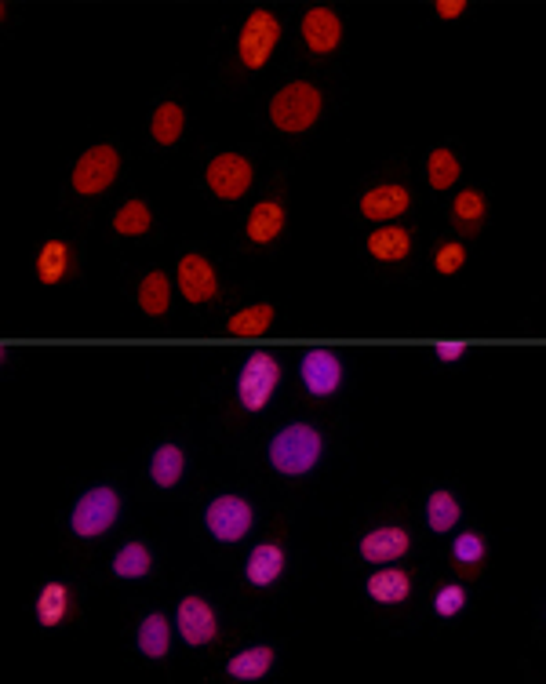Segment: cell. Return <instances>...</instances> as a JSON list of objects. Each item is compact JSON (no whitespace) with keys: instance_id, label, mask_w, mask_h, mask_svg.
Returning <instances> with one entry per match:
<instances>
[{"instance_id":"cell-16","label":"cell","mask_w":546,"mask_h":684,"mask_svg":"<svg viewBox=\"0 0 546 684\" xmlns=\"http://www.w3.org/2000/svg\"><path fill=\"white\" fill-rule=\"evenodd\" d=\"M244 230H248V241L273 244L277 237H281V230H284V208H281V204H273V201L255 204Z\"/></svg>"},{"instance_id":"cell-19","label":"cell","mask_w":546,"mask_h":684,"mask_svg":"<svg viewBox=\"0 0 546 684\" xmlns=\"http://www.w3.org/2000/svg\"><path fill=\"white\" fill-rule=\"evenodd\" d=\"M66 612H70V586L48 583L41 590V597H37V623L55 630V626L66 619Z\"/></svg>"},{"instance_id":"cell-5","label":"cell","mask_w":546,"mask_h":684,"mask_svg":"<svg viewBox=\"0 0 546 684\" xmlns=\"http://www.w3.org/2000/svg\"><path fill=\"white\" fill-rule=\"evenodd\" d=\"M277 383H281V364L263 350L252 353L241 368V379H237V397H241L244 412H263Z\"/></svg>"},{"instance_id":"cell-36","label":"cell","mask_w":546,"mask_h":684,"mask_svg":"<svg viewBox=\"0 0 546 684\" xmlns=\"http://www.w3.org/2000/svg\"><path fill=\"white\" fill-rule=\"evenodd\" d=\"M463 11H466V0H441V4H437V15H441V19H459Z\"/></svg>"},{"instance_id":"cell-26","label":"cell","mask_w":546,"mask_h":684,"mask_svg":"<svg viewBox=\"0 0 546 684\" xmlns=\"http://www.w3.org/2000/svg\"><path fill=\"white\" fill-rule=\"evenodd\" d=\"M270 324H273V306H270V302H259V306H248V310L233 313V317H230V335L252 339V335H263Z\"/></svg>"},{"instance_id":"cell-35","label":"cell","mask_w":546,"mask_h":684,"mask_svg":"<svg viewBox=\"0 0 546 684\" xmlns=\"http://www.w3.org/2000/svg\"><path fill=\"white\" fill-rule=\"evenodd\" d=\"M463 353H466V346H463V342H441V346H437V361L452 364V361H459Z\"/></svg>"},{"instance_id":"cell-3","label":"cell","mask_w":546,"mask_h":684,"mask_svg":"<svg viewBox=\"0 0 546 684\" xmlns=\"http://www.w3.org/2000/svg\"><path fill=\"white\" fill-rule=\"evenodd\" d=\"M117 517H121V495L106 488V484H99V488L84 492L81 503L73 506L70 524L81 539H99V535H106L117 524Z\"/></svg>"},{"instance_id":"cell-32","label":"cell","mask_w":546,"mask_h":684,"mask_svg":"<svg viewBox=\"0 0 546 684\" xmlns=\"http://www.w3.org/2000/svg\"><path fill=\"white\" fill-rule=\"evenodd\" d=\"M452 554H455V564H459V568H477V564L485 561V539L474 532L459 535L452 546Z\"/></svg>"},{"instance_id":"cell-17","label":"cell","mask_w":546,"mask_h":684,"mask_svg":"<svg viewBox=\"0 0 546 684\" xmlns=\"http://www.w3.org/2000/svg\"><path fill=\"white\" fill-rule=\"evenodd\" d=\"M368 252L379 262H401L412 252V233L401 230V226H383L368 237Z\"/></svg>"},{"instance_id":"cell-9","label":"cell","mask_w":546,"mask_h":684,"mask_svg":"<svg viewBox=\"0 0 546 684\" xmlns=\"http://www.w3.org/2000/svg\"><path fill=\"white\" fill-rule=\"evenodd\" d=\"M303 386L310 390V397H332L343 383V364L332 350H310L299 364Z\"/></svg>"},{"instance_id":"cell-13","label":"cell","mask_w":546,"mask_h":684,"mask_svg":"<svg viewBox=\"0 0 546 684\" xmlns=\"http://www.w3.org/2000/svg\"><path fill=\"white\" fill-rule=\"evenodd\" d=\"M408 204H412V197H408L405 186H375L361 197V215L372 222H390L397 215H405Z\"/></svg>"},{"instance_id":"cell-4","label":"cell","mask_w":546,"mask_h":684,"mask_svg":"<svg viewBox=\"0 0 546 684\" xmlns=\"http://www.w3.org/2000/svg\"><path fill=\"white\" fill-rule=\"evenodd\" d=\"M281 41V22L277 15L266 8L252 11L248 22H244L241 37H237V55H241L244 70H263L266 62H270L273 48Z\"/></svg>"},{"instance_id":"cell-14","label":"cell","mask_w":546,"mask_h":684,"mask_svg":"<svg viewBox=\"0 0 546 684\" xmlns=\"http://www.w3.org/2000/svg\"><path fill=\"white\" fill-rule=\"evenodd\" d=\"M408 554V532L405 528H375L361 539V557L372 564H390Z\"/></svg>"},{"instance_id":"cell-8","label":"cell","mask_w":546,"mask_h":684,"mask_svg":"<svg viewBox=\"0 0 546 684\" xmlns=\"http://www.w3.org/2000/svg\"><path fill=\"white\" fill-rule=\"evenodd\" d=\"M252 164L244 161L241 153H223V157H215L204 171V179L212 186L215 197H223V201H241L248 186H252Z\"/></svg>"},{"instance_id":"cell-21","label":"cell","mask_w":546,"mask_h":684,"mask_svg":"<svg viewBox=\"0 0 546 684\" xmlns=\"http://www.w3.org/2000/svg\"><path fill=\"white\" fill-rule=\"evenodd\" d=\"M412 590L405 572H397V568H383V572H375L368 579V597L379 604H401Z\"/></svg>"},{"instance_id":"cell-1","label":"cell","mask_w":546,"mask_h":684,"mask_svg":"<svg viewBox=\"0 0 546 684\" xmlns=\"http://www.w3.org/2000/svg\"><path fill=\"white\" fill-rule=\"evenodd\" d=\"M321 459V433L306 423L284 426L270 441V463L284 477H303L310 473Z\"/></svg>"},{"instance_id":"cell-28","label":"cell","mask_w":546,"mask_h":684,"mask_svg":"<svg viewBox=\"0 0 546 684\" xmlns=\"http://www.w3.org/2000/svg\"><path fill=\"white\" fill-rule=\"evenodd\" d=\"M168 299H172V292H168V277H164V273H146V277H142V284H139L142 313L161 317V313H168Z\"/></svg>"},{"instance_id":"cell-25","label":"cell","mask_w":546,"mask_h":684,"mask_svg":"<svg viewBox=\"0 0 546 684\" xmlns=\"http://www.w3.org/2000/svg\"><path fill=\"white\" fill-rule=\"evenodd\" d=\"M150 568H153V557L142 543L121 546V554L113 557V575L117 579H142V575H150Z\"/></svg>"},{"instance_id":"cell-20","label":"cell","mask_w":546,"mask_h":684,"mask_svg":"<svg viewBox=\"0 0 546 684\" xmlns=\"http://www.w3.org/2000/svg\"><path fill=\"white\" fill-rule=\"evenodd\" d=\"M182 470H186V455H182V448H175V444H164V448H157L150 459V477L157 488H175L182 477Z\"/></svg>"},{"instance_id":"cell-11","label":"cell","mask_w":546,"mask_h":684,"mask_svg":"<svg viewBox=\"0 0 546 684\" xmlns=\"http://www.w3.org/2000/svg\"><path fill=\"white\" fill-rule=\"evenodd\" d=\"M215 630H219V623H215L212 604L204 601V597H182V601H179V634H182V641L193 644V648H201V644L215 641Z\"/></svg>"},{"instance_id":"cell-29","label":"cell","mask_w":546,"mask_h":684,"mask_svg":"<svg viewBox=\"0 0 546 684\" xmlns=\"http://www.w3.org/2000/svg\"><path fill=\"white\" fill-rule=\"evenodd\" d=\"M153 226V215H150V204L146 201H128L117 212V219H113V230L121 233V237H142V233Z\"/></svg>"},{"instance_id":"cell-23","label":"cell","mask_w":546,"mask_h":684,"mask_svg":"<svg viewBox=\"0 0 546 684\" xmlns=\"http://www.w3.org/2000/svg\"><path fill=\"white\" fill-rule=\"evenodd\" d=\"M182 128H186V110H182L179 102H164V106H157V113H153V139L161 142V146H175V142L182 139Z\"/></svg>"},{"instance_id":"cell-22","label":"cell","mask_w":546,"mask_h":684,"mask_svg":"<svg viewBox=\"0 0 546 684\" xmlns=\"http://www.w3.org/2000/svg\"><path fill=\"white\" fill-rule=\"evenodd\" d=\"M168 644H172L168 619H164L161 612L146 615L139 626V652L146 655V659H164V655H168Z\"/></svg>"},{"instance_id":"cell-31","label":"cell","mask_w":546,"mask_h":684,"mask_svg":"<svg viewBox=\"0 0 546 684\" xmlns=\"http://www.w3.org/2000/svg\"><path fill=\"white\" fill-rule=\"evenodd\" d=\"M426 175H430V186H434V190H448V186H455V179H459V161H455V153H448V150L430 153Z\"/></svg>"},{"instance_id":"cell-7","label":"cell","mask_w":546,"mask_h":684,"mask_svg":"<svg viewBox=\"0 0 546 684\" xmlns=\"http://www.w3.org/2000/svg\"><path fill=\"white\" fill-rule=\"evenodd\" d=\"M204 524L219 543H241L252 532V506L241 495H219L204 510Z\"/></svg>"},{"instance_id":"cell-6","label":"cell","mask_w":546,"mask_h":684,"mask_svg":"<svg viewBox=\"0 0 546 684\" xmlns=\"http://www.w3.org/2000/svg\"><path fill=\"white\" fill-rule=\"evenodd\" d=\"M117 171H121V153L113 146H91L73 168V190L81 197H99L102 190L113 186Z\"/></svg>"},{"instance_id":"cell-27","label":"cell","mask_w":546,"mask_h":684,"mask_svg":"<svg viewBox=\"0 0 546 684\" xmlns=\"http://www.w3.org/2000/svg\"><path fill=\"white\" fill-rule=\"evenodd\" d=\"M452 219L459 222L463 233H477L481 230V219H485V193L477 190H463L452 204Z\"/></svg>"},{"instance_id":"cell-2","label":"cell","mask_w":546,"mask_h":684,"mask_svg":"<svg viewBox=\"0 0 546 684\" xmlns=\"http://www.w3.org/2000/svg\"><path fill=\"white\" fill-rule=\"evenodd\" d=\"M317 117H321V91H317L314 84H306V81L284 84V88L270 99L273 128L288 131V135H299V131L314 128Z\"/></svg>"},{"instance_id":"cell-15","label":"cell","mask_w":546,"mask_h":684,"mask_svg":"<svg viewBox=\"0 0 546 684\" xmlns=\"http://www.w3.org/2000/svg\"><path fill=\"white\" fill-rule=\"evenodd\" d=\"M284 572V550L277 543H263L255 546L248 554V564H244V575L252 586H273Z\"/></svg>"},{"instance_id":"cell-12","label":"cell","mask_w":546,"mask_h":684,"mask_svg":"<svg viewBox=\"0 0 546 684\" xmlns=\"http://www.w3.org/2000/svg\"><path fill=\"white\" fill-rule=\"evenodd\" d=\"M339 37H343V22L332 8H310L303 15V41L310 51L328 55L339 48Z\"/></svg>"},{"instance_id":"cell-33","label":"cell","mask_w":546,"mask_h":684,"mask_svg":"<svg viewBox=\"0 0 546 684\" xmlns=\"http://www.w3.org/2000/svg\"><path fill=\"white\" fill-rule=\"evenodd\" d=\"M466 604V590L463 586H445V590H437L434 597V612L441 615V619H448V615H459Z\"/></svg>"},{"instance_id":"cell-24","label":"cell","mask_w":546,"mask_h":684,"mask_svg":"<svg viewBox=\"0 0 546 684\" xmlns=\"http://www.w3.org/2000/svg\"><path fill=\"white\" fill-rule=\"evenodd\" d=\"M70 273V248L62 241H48L37 255V277L44 284H59Z\"/></svg>"},{"instance_id":"cell-30","label":"cell","mask_w":546,"mask_h":684,"mask_svg":"<svg viewBox=\"0 0 546 684\" xmlns=\"http://www.w3.org/2000/svg\"><path fill=\"white\" fill-rule=\"evenodd\" d=\"M426 524L434 528V532H448L459 524V503H455V495L448 492H434L426 499Z\"/></svg>"},{"instance_id":"cell-10","label":"cell","mask_w":546,"mask_h":684,"mask_svg":"<svg viewBox=\"0 0 546 684\" xmlns=\"http://www.w3.org/2000/svg\"><path fill=\"white\" fill-rule=\"evenodd\" d=\"M179 292L186 302L201 306V302H212L219 295V277H215L212 262L204 255H186L179 262Z\"/></svg>"},{"instance_id":"cell-18","label":"cell","mask_w":546,"mask_h":684,"mask_svg":"<svg viewBox=\"0 0 546 684\" xmlns=\"http://www.w3.org/2000/svg\"><path fill=\"white\" fill-rule=\"evenodd\" d=\"M270 666H273V648L255 644V648H244V652L233 655L230 663H226V670L237 681H259V677L270 674Z\"/></svg>"},{"instance_id":"cell-34","label":"cell","mask_w":546,"mask_h":684,"mask_svg":"<svg viewBox=\"0 0 546 684\" xmlns=\"http://www.w3.org/2000/svg\"><path fill=\"white\" fill-rule=\"evenodd\" d=\"M466 262V248L463 244H441L437 248V255H434V266H437V273H455L459 266Z\"/></svg>"}]
</instances>
